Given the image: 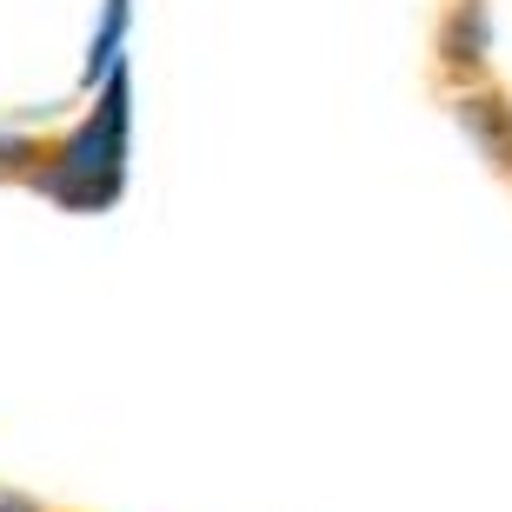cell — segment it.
<instances>
[{
	"label": "cell",
	"instance_id": "cell-5",
	"mask_svg": "<svg viewBox=\"0 0 512 512\" xmlns=\"http://www.w3.org/2000/svg\"><path fill=\"white\" fill-rule=\"evenodd\" d=\"M40 153H34V140L27 133H14V127H0V173H27Z\"/></svg>",
	"mask_w": 512,
	"mask_h": 512
},
{
	"label": "cell",
	"instance_id": "cell-4",
	"mask_svg": "<svg viewBox=\"0 0 512 512\" xmlns=\"http://www.w3.org/2000/svg\"><path fill=\"white\" fill-rule=\"evenodd\" d=\"M127 34H133V0H100L94 40H87V60H80V87H100L114 67H127Z\"/></svg>",
	"mask_w": 512,
	"mask_h": 512
},
{
	"label": "cell",
	"instance_id": "cell-6",
	"mask_svg": "<svg viewBox=\"0 0 512 512\" xmlns=\"http://www.w3.org/2000/svg\"><path fill=\"white\" fill-rule=\"evenodd\" d=\"M0 512H47V506L27 499V493H14V486H0Z\"/></svg>",
	"mask_w": 512,
	"mask_h": 512
},
{
	"label": "cell",
	"instance_id": "cell-2",
	"mask_svg": "<svg viewBox=\"0 0 512 512\" xmlns=\"http://www.w3.org/2000/svg\"><path fill=\"white\" fill-rule=\"evenodd\" d=\"M453 127L466 133V147L486 160L493 173H512V100L493 87H466L453 100Z\"/></svg>",
	"mask_w": 512,
	"mask_h": 512
},
{
	"label": "cell",
	"instance_id": "cell-1",
	"mask_svg": "<svg viewBox=\"0 0 512 512\" xmlns=\"http://www.w3.org/2000/svg\"><path fill=\"white\" fill-rule=\"evenodd\" d=\"M127 153H133V74L114 67L100 80L94 114L80 120L40 167H27V180L67 213H107L127 193Z\"/></svg>",
	"mask_w": 512,
	"mask_h": 512
},
{
	"label": "cell",
	"instance_id": "cell-3",
	"mask_svg": "<svg viewBox=\"0 0 512 512\" xmlns=\"http://www.w3.org/2000/svg\"><path fill=\"white\" fill-rule=\"evenodd\" d=\"M493 60V0H453V14L439 20V67L479 74Z\"/></svg>",
	"mask_w": 512,
	"mask_h": 512
}]
</instances>
